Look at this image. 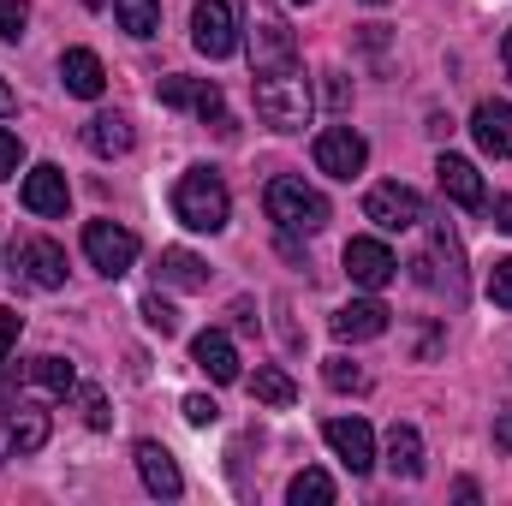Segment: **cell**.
I'll use <instances>...</instances> for the list:
<instances>
[{
  "label": "cell",
  "instance_id": "9a60e30c",
  "mask_svg": "<svg viewBox=\"0 0 512 506\" xmlns=\"http://www.w3.org/2000/svg\"><path fill=\"white\" fill-rule=\"evenodd\" d=\"M435 185H441V197L459 203V209H483V203H489L483 173H477L465 155H441V161H435Z\"/></svg>",
  "mask_w": 512,
  "mask_h": 506
},
{
  "label": "cell",
  "instance_id": "e575fe53",
  "mask_svg": "<svg viewBox=\"0 0 512 506\" xmlns=\"http://www.w3.org/2000/svg\"><path fill=\"white\" fill-rule=\"evenodd\" d=\"M18 334H24V316H18V310H0V364L12 358V346H18Z\"/></svg>",
  "mask_w": 512,
  "mask_h": 506
},
{
  "label": "cell",
  "instance_id": "484cf974",
  "mask_svg": "<svg viewBox=\"0 0 512 506\" xmlns=\"http://www.w3.org/2000/svg\"><path fill=\"white\" fill-rule=\"evenodd\" d=\"M429 262H447V298L459 304V298H465V274H459V233H453L447 221L435 227V245H429Z\"/></svg>",
  "mask_w": 512,
  "mask_h": 506
},
{
  "label": "cell",
  "instance_id": "8fae6325",
  "mask_svg": "<svg viewBox=\"0 0 512 506\" xmlns=\"http://www.w3.org/2000/svg\"><path fill=\"white\" fill-rule=\"evenodd\" d=\"M364 161H370V143H364L352 126H328L322 137H316V167H322L328 179H358Z\"/></svg>",
  "mask_w": 512,
  "mask_h": 506
},
{
  "label": "cell",
  "instance_id": "f1b7e54d",
  "mask_svg": "<svg viewBox=\"0 0 512 506\" xmlns=\"http://www.w3.org/2000/svg\"><path fill=\"white\" fill-rule=\"evenodd\" d=\"M322 376H328L334 393H364V387H370V376H364L358 364H346V358H328V364H322Z\"/></svg>",
  "mask_w": 512,
  "mask_h": 506
},
{
  "label": "cell",
  "instance_id": "d6986e66",
  "mask_svg": "<svg viewBox=\"0 0 512 506\" xmlns=\"http://www.w3.org/2000/svg\"><path fill=\"white\" fill-rule=\"evenodd\" d=\"M191 364L209 381H239V352H233V340H227L221 328H203V334L191 340Z\"/></svg>",
  "mask_w": 512,
  "mask_h": 506
},
{
  "label": "cell",
  "instance_id": "7a4b0ae2",
  "mask_svg": "<svg viewBox=\"0 0 512 506\" xmlns=\"http://www.w3.org/2000/svg\"><path fill=\"white\" fill-rule=\"evenodd\" d=\"M173 215H179V227H191V233H221L227 215H233L227 179H221L215 167H185L179 185H173Z\"/></svg>",
  "mask_w": 512,
  "mask_h": 506
},
{
  "label": "cell",
  "instance_id": "44dd1931",
  "mask_svg": "<svg viewBox=\"0 0 512 506\" xmlns=\"http://www.w3.org/2000/svg\"><path fill=\"white\" fill-rule=\"evenodd\" d=\"M387 471H393L399 483H417V477H423V435H417L411 423H393V429H387Z\"/></svg>",
  "mask_w": 512,
  "mask_h": 506
},
{
  "label": "cell",
  "instance_id": "603a6c76",
  "mask_svg": "<svg viewBox=\"0 0 512 506\" xmlns=\"http://www.w3.org/2000/svg\"><path fill=\"white\" fill-rule=\"evenodd\" d=\"M155 274H161V286H179V292H203L209 286V262L191 251H161Z\"/></svg>",
  "mask_w": 512,
  "mask_h": 506
},
{
  "label": "cell",
  "instance_id": "ab89813d",
  "mask_svg": "<svg viewBox=\"0 0 512 506\" xmlns=\"http://www.w3.org/2000/svg\"><path fill=\"white\" fill-rule=\"evenodd\" d=\"M12 108H18V96H12V84H6V78H0V120H6V114H12Z\"/></svg>",
  "mask_w": 512,
  "mask_h": 506
},
{
  "label": "cell",
  "instance_id": "52a82bcc",
  "mask_svg": "<svg viewBox=\"0 0 512 506\" xmlns=\"http://www.w3.org/2000/svg\"><path fill=\"white\" fill-rule=\"evenodd\" d=\"M191 42H197V54L227 60V54L239 48V18H233V6H227V0H197V6H191Z\"/></svg>",
  "mask_w": 512,
  "mask_h": 506
},
{
  "label": "cell",
  "instance_id": "e0dca14e",
  "mask_svg": "<svg viewBox=\"0 0 512 506\" xmlns=\"http://www.w3.org/2000/svg\"><path fill=\"white\" fill-rule=\"evenodd\" d=\"M137 477H143V489L161 495V501H179V495H185V477H179V465H173V453H167L161 441H137Z\"/></svg>",
  "mask_w": 512,
  "mask_h": 506
},
{
  "label": "cell",
  "instance_id": "7c38bea8",
  "mask_svg": "<svg viewBox=\"0 0 512 506\" xmlns=\"http://www.w3.org/2000/svg\"><path fill=\"white\" fill-rule=\"evenodd\" d=\"M42 447H48V417L42 411H30V405L0 411V465L24 459V453H42Z\"/></svg>",
  "mask_w": 512,
  "mask_h": 506
},
{
  "label": "cell",
  "instance_id": "83f0119b",
  "mask_svg": "<svg viewBox=\"0 0 512 506\" xmlns=\"http://www.w3.org/2000/svg\"><path fill=\"white\" fill-rule=\"evenodd\" d=\"M286 501L292 506H328L334 501V477H328V471H298V477L286 483Z\"/></svg>",
  "mask_w": 512,
  "mask_h": 506
},
{
  "label": "cell",
  "instance_id": "9c48e42d",
  "mask_svg": "<svg viewBox=\"0 0 512 506\" xmlns=\"http://www.w3.org/2000/svg\"><path fill=\"white\" fill-rule=\"evenodd\" d=\"M322 435H328L334 459H340L352 477H370V471H376V435H370V423H364V417H328V423H322Z\"/></svg>",
  "mask_w": 512,
  "mask_h": 506
},
{
  "label": "cell",
  "instance_id": "4316f807",
  "mask_svg": "<svg viewBox=\"0 0 512 506\" xmlns=\"http://www.w3.org/2000/svg\"><path fill=\"white\" fill-rule=\"evenodd\" d=\"M251 399H262V405H292L298 399V381L286 376V370H274V364H262L251 376Z\"/></svg>",
  "mask_w": 512,
  "mask_h": 506
},
{
  "label": "cell",
  "instance_id": "8d00e7d4",
  "mask_svg": "<svg viewBox=\"0 0 512 506\" xmlns=\"http://www.w3.org/2000/svg\"><path fill=\"white\" fill-rule=\"evenodd\" d=\"M84 417H90V429H108V423H114V417H108V399H102L96 387L84 393Z\"/></svg>",
  "mask_w": 512,
  "mask_h": 506
},
{
  "label": "cell",
  "instance_id": "5bb4252c",
  "mask_svg": "<svg viewBox=\"0 0 512 506\" xmlns=\"http://www.w3.org/2000/svg\"><path fill=\"white\" fill-rule=\"evenodd\" d=\"M346 274H352V286L382 292L387 280L399 274V262H393V251H387L382 239H352V245H346Z\"/></svg>",
  "mask_w": 512,
  "mask_h": 506
},
{
  "label": "cell",
  "instance_id": "30bf717a",
  "mask_svg": "<svg viewBox=\"0 0 512 506\" xmlns=\"http://www.w3.org/2000/svg\"><path fill=\"white\" fill-rule=\"evenodd\" d=\"M161 108H191V114H203V120H215L221 131H233L227 120V96H221V84H209V78H161Z\"/></svg>",
  "mask_w": 512,
  "mask_h": 506
},
{
  "label": "cell",
  "instance_id": "ffe728a7",
  "mask_svg": "<svg viewBox=\"0 0 512 506\" xmlns=\"http://www.w3.org/2000/svg\"><path fill=\"white\" fill-rule=\"evenodd\" d=\"M334 334H340V340H376V334H387V304H376V298L340 304V310H334Z\"/></svg>",
  "mask_w": 512,
  "mask_h": 506
},
{
  "label": "cell",
  "instance_id": "2e32d148",
  "mask_svg": "<svg viewBox=\"0 0 512 506\" xmlns=\"http://www.w3.org/2000/svg\"><path fill=\"white\" fill-rule=\"evenodd\" d=\"M60 84H66V96L96 102V96L108 90V66H102V54H90V48H66V54H60Z\"/></svg>",
  "mask_w": 512,
  "mask_h": 506
},
{
  "label": "cell",
  "instance_id": "b9f144b4",
  "mask_svg": "<svg viewBox=\"0 0 512 506\" xmlns=\"http://www.w3.org/2000/svg\"><path fill=\"white\" fill-rule=\"evenodd\" d=\"M84 6H90V12H102V6H108V0H84Z\"/></svg>",
  "mask_w": 512,
  "mask_h": 506
},
{
  "label": "cell",
  "instance_id": "8992f818",
  "mask_svg": "<svg viewBox=\"0 0 512 506\" xmlns=\"http://www.w3.org/2000/svg\"><path fill=\"white\" fill-rule=\"evenodd\" d=\"M84 256H90L96 274L120 280L131 262H137V233L120 227V221H90V227H84Z\"/></svg>",
  "mask_w": 512,
  "mask_h": 506
},
{
  "label": "cell",
  "instance_id": "ba28073f",
  "mask_svg": "<svg viewBox=\"0 0 512 506\" xmlns=\"http://www.w3.org/2000/svg\"><path fill=\"white\" fill-rule=\"evenodd\" d=\"M364 215H370L382 233H411V227L423 221V197H417L411 185L387 179V185H370V197H364Z\"/></svg>",
  "mask_w": 512,
  "mask_h": 506
},
{
  "label": "cell",
  "instance_id": "277c9868",
  "mask_svg": "<svg viewBox=\"0 0 512 506\" xmlns=\"http://www.w3.org/2000/svg\"><path fill=\"white\" fill-rule=\"evenodd\" d=\"M298 66V36L274 0H251V72H280Z\"/></svg>",
  "mask_w": 512,
  "mask_h": 506
},
{
  "label": "cell",
  "instance_id": "d6a6232c",
  "mask_svg": "<svg viewBox=\"0 0 512 506\" xmlns=\"http://www.w3.org/2000/svg\"><path fill=\"white\" fill-rule=\"evenodd\" d=\"M179 411H185V423H197V429H209V423H215V417H221V405H215V399H209V393H191V399H185V405H179Z\"/></svg>",
  "mask_w": 512,
  "mask_h": 506
},
{
  "label": "cell",
  "instance_id": "d590c367",
  "mask_svg": "<svg viewBox=\"0 0 512 506\" xmlns=\"http://www.w3.org/2000/svg\"><path fill=\"white\" fill-rule=\"evenodd\" d=\"M322 96H328V108H346V102H352V84H346V72H328V78H322Z\"/></svg>",
  "mask_w": 512,
  "mask_h": 506
},
{
  "label": "cell",
  "instance_id": "74e56055",
  "mask_svg": "<svg viewBox=\"0 0 512 506\" xmlns=\"http://www.w3.org/2000/svg\"><path fill=\"white\" fill-rule=\"evenodd\" d=\"M489 221H495L501 233H512V197H495V209H489Z\"/></svg>",
  "mask_w": 512,
  "mask_h": 506
},
{
  "label": "cell",
  "instance_id": "836d02e7",
  "mask_svg": "<svg viewBox=\"0 0 512 506\" xmlns=\"http://www.w3.org/2000/svg\"><path fill=\"white\" fill-rule=\"evenodd\" d=\"M18 161H24V143H18V131H0V185L18 173Z\"/></svg>",
  "mask_w": 512,
  "mask_h": 506
},
{
  "label": "cell",
  "instance_id": "1f68e13d",
  "mask_svg": "<svg viewBox=\"0 0 512 506\" xmlns=\"http://www.w3.org/2000/svg\"><path fill=\"white\" fill-rule=\"evenodd\" d=\"M489 298H495L501 310H512V256H501V262L489 268Z\"/></svg>",
  "mask_w": 512,
  "mask_h": 506
},
{
  "label": "cell",
  "instance_id": "4dcf8cb0",
  "mask_svg": "<svg viewBox=\"0 0 512 506\" xmlns=\"http://www.w3.org/2000/svg\"><path fill=\"white\" fill-rule=\"evenodd\" d=\"M30 24V0H0V42H18Z\"/></svg>",
  "mask_w": 512,
  "mask_h": 506
},
{
  "label": "cell",
  "instance_id": "cb8c5ba5",
  "mask_svg": "<svg viewBox=\"0 0 512 506\" xmlns=\"http://www.w3.org/2000/svg\"><path fill=\"white\" fill-rule=\"evenodd\" d=\"M84 143H90V155L114 161V155H126L131 149V120L126 114H96V120L84 126Z\"/></svg>",
  "mask_w": 512,
  "mask_h": 506
},
{
  "label": "cell",
  "instance_id": "ee69618b",
  "mask_svg": "<svg viewBox=\"0 0 512 506\" xmlns=\"http://www.w3.org/2000/svg\"><path fill=\"white\" fill-rule=\"evenodd\" d=\"M292 6H310V0H292Z\"/></svg>",
  "mask_w": 512,
  "mask_h": 506
},
{
  "label": "cell",
  "instance_id": "6da1fadb",
  "mask_svg": "<svg viewBox=\"0 0 512 506\" xmlns=\"http://www.w3.org/2000/svg\"><path fill=\"white\" fill-rule=\"evenodd\" d=\"M251 96H256V114H262V126H274V131H304V126H310V114H316L310 78H304L298 66L256 72V78H251Z\"/></svg>",
  "mask_w": 512,
  "mask_h": 506
},
{
  "label": "cell",
  "instance_id": "7bdbcfd3",
  "mask_svg": "<svg viewBox=\"0 0 512 506\" xmlns=\"http://www.w3.org/2000/svg\"><path fill=\"white\" fill-rule=\"evenodd\" d=\"M364 6H387V0H364Z\"/></svg>",
  "mask_w": 512,
  "mask_h": 506
},
{
  "label": "cell",
  "instance_id": "ac0fdd59",
  "mask_svg": "<svg viewBox=\"0 0 512 506\" xmlns=\"http://www.w3.org/2000/svg\"><path fill=\"white\" fill-rule=\"evenodd\" d=\"M471 137H477L483 155L512 161V102H483V108L471 114Z\"/></svg>",
  "mask_w": 512,
  "mask_h": 506
},
{
  "label": "cell",
  "instance_id": "4fadbf2b",
  "mask_svg": "<svg viewBox=\"0 0 512 506\" xmlns=\"http://www.w3.org/2000/svg\"><path fill=\"white\" fill-rule=\"evenodd\" d=\"M24 209L30 215H42V221H54V215H66V203H72V185H66V173L54 167V161H42V167H30L24 173Z\"/></svg>",
  "mask_w": 512,
  "mask_h": 506
},
{
  "label": "cell",
  "instance_id": "f35d334b",
  "mask_svg": "<svg viewBox=\"0 0 512 506\" xmlns=\"http://www.w3.org/2000/svg\"><path fill=\"white\" fill-rule=\"evenodd\" d=\"M495 447H507V453H512V411H507V417H495Z\"/></svg>",
  "mask_w": 512,
  "mask_h": 506
},
{
  "label": "cell",
  "instance_id": "7402d4cb",
  "mask_svg": "<svg viewBox=\"0 0 512 506\" xmlns=\"http://www.w3.org/2000/svg\"><path fill=\"white\" fill-rule=\"evenodd\" d=\"M24 387L36 393V399H66L72 387H78V370L66 364V358H30V370H24Z\"/></svg>",
  "mask_w": 512,
  "mask_h": 506
},
{
  "label": "cell",
  "instance_id": "d4e9b609",
  "mask_svg": "<svg viewBox=\"0 0 512 506\" xmlns=\"http://www.w3.org/2000/svg\"><path fill=\"white\" fill-rule=\"evenodd\" d=\"M114 18H120L126 36L149 42V36L161 30V0H114Z\"/></svg>",
  "mask_w": 512,
  "mask_h": 506
},
{
  "label": "cell",
  "instance_id": "3957f363",
  "mask_svg": "<svg viewBox=\"0 0 512 506\" xmlns=\"http://www.w3.org/2000/svg\"><path fill=\"white\" fill-rule=\"evenodd\" d=\"M262 209H268V221H274L280 233H292V239H298V233L310 239V233H322V227H328V197H322L316 185L292 179V173H286V179H268Z\"/></svg>",
  "mask_w": 512,
  "mask_h": 506
},
{
  "label": "cell",
  "instance_id": "5b68a950",
  "mask_svg": "<svg viewBox=\"0 0 512 506\" xmlns=\"http://www.w3.org/2000/svg\"><path fill=\"white\" fill-rule=\"evenodd\" d=\"M12 280L36 286V292H60L66 286V251L54 239H18L12 245Z\"/></svg>",
  "mask_w": 512,
  "mask_h": 506
},
{
  "label": "cell",
  "instance_id": "60d3db41",
  "mask_svg": "<svg viewBox=\"0 0 512 506\" xmlns=\"http://www.w3.org/2000/svg\"><path fill=\"white\" fill-rule=\"evenodd\" d=\"M501 66H507V78H512V24H507V36H501Z\"/></svg>",
  "mask_w": 512,
  "mask_h": 506
},
{
  "label": "cell",
  "instance_id": "f546056e",
  "mask_svg": "<svg viewBox=\"0 0 512 506\" xmlns=\"http://www.w3.org/2000/svg\"><path fill=\"white\" fill-rule=\"evenodd\" d=\"M143 322H149L161 340H167V334H179V316H173V304H167L161 292H149V298H143Z\"/></svg>",
  "mask_w": 512,
  "mask_h": 506
}]
</instances>
